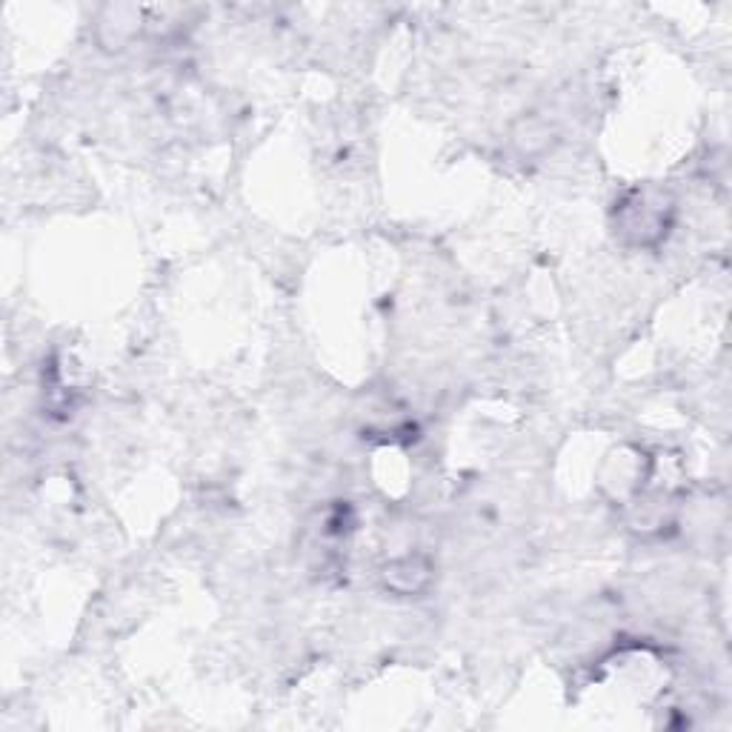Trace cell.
Listing matches in <instances>:
<instances>
[{
    "mask_svg": "<svg viewBox=\"0 0 732 732\" xmlns=\"http://www.w3.org/2000/svg\"><path fill=\"white\" fill-rule=\"evenodd\" d=\"M666 209L664 204H650L647 193H636L629 204H624V232H636L638 244H647V232H666Z\"/></svg>",
    "mask_w": 732,
    "mask_h": 732,
    "instance_id": "cell-1",
    "label": "cell"
},
{
    "mask_svg": "<svg viewBox=\"0 0 732 732\" xmlns=\"http://www.w3.org/2000/svg\"><path fill=\"white\" fill-rule=\"evenodd\" d=\"M381 578H384L386 590H395L400 595H413V592L427 590L429 578H432V567H429V561L418 558V555H409V558L386 563Z\"/></svg>",
    "mask_w": 732,
    "mask_h": 732,
    "instance_id": "cell-2",
    "label": "cell"
}]
</instances>
